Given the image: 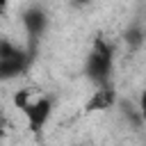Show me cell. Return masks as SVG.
<instances>
[{
	"label": "cell",
	"mask_w": 146,
	"mask_h": 146,
	"mask_svg": "<svg viewBox=\"0 0 146 146\" xmlns=\"http://www.w3.org/2000/svg\"><path fill=\"white\" fill-rule=\"evenodd\" d=\"M21 112L25 114L30 130L39 132V130L48 123V119H50V114H52V100H50L48 96H32V98L21 107Z\"/></svg>",
	"instance_id": "obj_3"
},
{
	"label": "cell",
	"mask_w": 146,
	"mask_h": 146,
	"mask_svg": "<svg viewBox=\"0 0 146 146\" xmlns=\"http://www.w3.org/2000/svg\"><path fill=\"white\" fill-rule=\"evenodd\" d=\"M75 2H80V5H84V2H89V0H75Z\"/></svg>",
	"instance_id": "obj_9"
},
{
	"label": "cell",
	"mask_w": 146,
	"mask_h": 146,
	"mask_svg": "<svg viewBox=\"0 0 146 146\" xmlns=\"http://www.w3.org/2000/svg\"><path fill=\"white\" fill-rule=\"evenodd\" d=\"M32 50H23L9 39H0V80L23 75L32 62Z\"/></svg>",
	"instance_id": "obj_2"
},
{
	"label": "cell",
	"mask_w": 146,
	"mask_h": 146,
	"mask_svg": "<svg viewBox=\"0 0 146 146\" xmlns=\"http://www.w3.org/2000/svg\"><path fill=\"white\" fill-rule=\"evenodd\" d=\"M125 41L132 46V48H137L139 43H141V32L137 30V27H132V30H128L125 32Z\"/></svg>",
	"instance_id": "obj_6"
},
{
	"label": "cell",
	"mask_w": 146,
	"mask_h": 146,
	"mask_svg": "<svg viewBox=\"0 0 146 146\" xmlns=\"http://www.w3.org/2000/svg\"><path fill=\"white\" fill-rule=\"evenodd\" d=\"M114 103H116V94H114L112 84H105V87H98V89L94 91V96L87 100V110H89V112H96V110H110Z\"/></svg>",
	"instance_id": "obj_5"
},
{
	"label": "cell",
	"mask_w": 146,
	"mask_h": 146,
	"mask_svg": "<svg viewBox=\"0 0 146 146\" xmlns=\"http://www.w3.org/2000/svg\"><path fill=\"white\" fill-rule=\"evenodd\" d=\"M112 66H114V50L112 46L98 36L87 55V62H84V73L87 78L96 84V87H105L110 84V78H112Z\"/></svg>",
	"instance_id": "obj_1"
},
{
	"label": "cell",
	"mask_w": 146,
	"mask_h": 146,
	"mask_svg": "<svg viewBox=\"0 0 146 146\" xmlns=\"http://www.w3.org/2000/svg\"><path fill=\"white\" fill-rule=\"evenodd\" d=\"M23 25H25V32H27V36H30V50L34 52V46H36V41L43 36V32H46V27H48V16H46V11L41 9V7H27L25 11H23Z\"/></svg>",
	"instance_id": "obj_4"
},
{
	"label": "cell",
	"mask_w": 146,
	"mask_h": 146,
	"mask_svg": "<svg viewBox=\"0 0 146 146\" xmlns=\"http://www.w3.org/2000/svg\"><path fill=\"white\" fill-rule=\"evenodd\" d=\"M139 116H141V121L146 123V87H144V91H141V96H139Z\"/></svg>",
	"instance_id": "obj_7"
},
{
	"label": "cell",
	"mask_w": 146,
	"mask_h": 146,
	"mask_svg": "<svg viewBox=\"0 0 146 146\" xmlns=\"http://www.w3.org/2000/svg\"><path fill=\"white\" fill-rule=\"evenodd\" d=\"M7 2H9V0H0V16L5 14V7H7Z\"/></svg>",
	"instance_id": "obj_8"
}]
</instances>
